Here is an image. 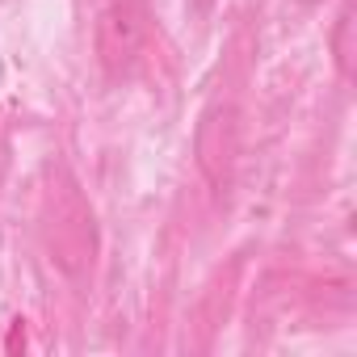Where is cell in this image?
<instances>
[{
	"mask_svg": "<svg viewBox=\"0 0 357 357\" xmlns=\"http://www.w3.org/2000/svg\"><path fill=\"white\" fill-rule=\"evenodd\" d=\"M43 244L51 252V265L68 282H89L97 252H101V231L93 202L84 198L80 181L68 168H55L51 181L43 190Z\"/></svg>",
	"mask_w": 357,
	"mask_h": 357,
	"instance_id": "cell-1",
	"label": "cell"
},
{
	"mask_svg": "<svg viewBox=\"0 0 357 357\" xmlns=\"http://www.w3.org/2000/svg\"><path fill=\"white\" fill-rule=\"evenodd\" d=\"M147 38H151L147 0H109V5L97 13V34H93L101 72L105 76H126L143 59Z\"/></svg>",
	"mask_w": 357,
	"mask_h": 357,
	"instance_id": "cell-2",
	"label": "cell"
},
{
	"mask_svg": "<svg viewBox=\"0 0 357 357\" xmlns=\"http://www.w3.org/2000/svg\"><path fill=\"white\" fill-rule=\"evenodd\" d=\"M194 155L202 176L223 194L236 176V160H240V109L231 101H215L202 109L198 130H194Z\"/></svg>",
	"mask_w": 357,
	"mask_h": 357,
	"instance_id": "cell-3",
	"label": "cell"
},
{
	"mask_svg": "<svg viewBox=\"0 0 357 357\" xmlns=\"http://www.w3.org/2000/svg\"><path fill=\"white\" fill-rule=\"evenodd\" d=\"M332 59H336V72L349 80L353 76V9H340L332 26Z\"/></svg>",
	"mask_w": 357,
	"mask_h": 357,
	"instance_id": "cell-4",
	"label": "cell"
}]
</instances>
